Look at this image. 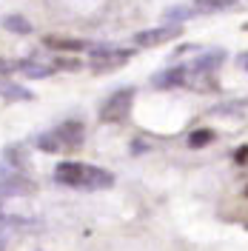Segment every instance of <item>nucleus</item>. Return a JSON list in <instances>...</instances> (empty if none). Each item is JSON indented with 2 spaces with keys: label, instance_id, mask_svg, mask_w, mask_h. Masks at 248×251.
<instances>
[{
  "label": "nucleus",
  "instance_id": "1",
  "mask_svg": "<svg viewBox=\"0 0 248 251\" xmlns=\"http://www.w3.org/2000/svg\"><path fill=\"white\" fill-rule=\"evenodd\" d=\"M54 177L63 186H74V188H111L114 186V174L106 169H97V166H86V163H74V160H66L54 169Z\"/></svg>",
  "mask_w": 248,
  "mask_h": 251
},
{
  "label": "nucleus",
  "instance_id": "2",
  "mask_svg": "<svg viewBox=\"0 0 248 251\" xmlns=\"http://www.w3.org/2000/svg\"><path fill=\"white\" fill-rule=\"evenodd\" d=\"M131 103H134V89H120V92H114L103 103V109H100V120L103 123H123L125 117H128V111H131Z\"/></svg>",
  "mask_w": 248,
  "mask_h": 251
},
{
  "label": "nucleus",
  "instance_id": "3",
  "mask_svg": "<svg viewBox=\"0 0 248 251\" xmlns=\"http://www.w3.org/2000/svg\"><path fill=\"white\" fill-rule=\"evenodd\" d=\"M131 57V51L128 49H92V72H111V69H117V66H123L125 60Z\"/></svg>",
  "mask_w": 248,
  "mask_h": 251
},
{
  "label": "nucleus",
  "instance_id": "4",
  "mask_svg": "<svg viewBox=\"0 0 248 251\" xmlns=\"http://www.w3.org/2000/svg\"><path fill=\"white\" fill-rule=\"evenodd\" d=\"M26 191H31L29 180L12 163H0V194H26Z\"/></svg>",
  "mask_w": 248,
  "mask_h": 251
},
{
  "label": "nucleus",
  "instance_id": "5",
  "mask_svg": "<svg viewBox=\"0 0 248 251\" xmlns=\"http://www.w3.org/2000/svg\"><path fill=\"white\" fill-rule=\"evenodd\" d=\"M51 134H54V140L60 146V151L63 149H77L80 143H83V123H77V120L63 123L60 128H54Z\"/></svg>",
  "mask_w": 248,
  "mask_h": 251
},
{
  "label": "nucleus",
  "instance_id": "6",
  "mask_svg": "<svg viewBox=\"0 0 248 251\" xmlns=\"http://www.w3.org/2000/svg\"><path fill=\"white\" fill-rule=\"evenodd\" d=\"M174 37H180V26H160V29H149V31H140L137 37V46H160V43H166V40H174Z\"/></svg>",
  "mask_w": 248,
  "mask_h": 251
},
{
  "label": "nucleus",
  "instance_id": "7",
  "mask_svg": "<svg viewBox=\"0 0 248 251\" xmlns=\"http://www.w3.org/2000/svg\"><path fill=\"white\" fill-rule=\"evenodd\" d=\"M186 66H171L166 72H157L154 77H151V86L154 89H174V86H186Z\"/></svg>",
  "mask_w": 248,
  "mask_h": 251
},
{
  "label": "nucleus",
  "instance_id": "8",
  "mask_svg": "<svg viewBox=\"0 0 248 251\" xmlns=\"http://www.w3.org/2000/svg\"><path fill=\"white\" fill-rule=\"evenodd\" d=\"M15 69L26 77H49V72H51L46 63H37V60H20L15 63Z\"/></svg>",
  "mask_w": 248,
  "mask_h": 251
},
{
  "label": "nucleus",
  "instance_id": "9",
  "mask_svg": "<svg viewBox=\"0 0 248 251\" xmlns=\"http://www.w3.org/2000/svg\"><path fill=\"white\" fill-rule=\"evenodd\" d=\"M49 49H57V51H80V49H89L86 40H72V37H46Z\"/></svg>",
  "mask_w": 248,
  "mask_h": 251
},
{
  "label": "nucleus",
  "instance_id": "10",
  "mask_svg": "<svg viewBox=\"0 0 248 251\" xmlns=\"http://www.w3.org/2000/svg\"><path fill=\"white\" fill-rule=\"evenodd\" d=\"M243 0H194L197 12H225L231 6H240Z\"/></svg>",
  "mask_w": 248,
  "mask_h": 251
},
{
  "label": "nucleus",
  "instance_id": "11",
  "mask_svg": "<svg viewBox=\"0 0 248 251\" xmlns=\"http://www.w3.org/2000/svg\"><path fill=\"white\" fill-rule=\"evenodd\" d=\"M0 94H3L6 100H31L29 89H20V86L9 83V80H0Z\"/></svg>",
  "mask_w": 248,
  "mask_h": 251
},
{
  "label": "nucleus",
  "instance_id": "12",
  "mask_svg": "<svg viewBox=\"0 0 248 251\" xmlns=\"http://www.w3.org/2000/svg\"><path fill=\"white\" fill-rule=\"evenodd\" d=\"M3 26H6L9 31H15V34H29L31 31V23L26 20V17H20V15L3 17Z\"/></svg>",
  "mask_w": 248,
  "mask_h": 251
},
{
  "label": "nucleus",
  "instance_id": "13",
  "mask_svg": "<svg viewBox=\"0 0 248 251\" xmlns=\"http://www.w3.org/2000/svg\"><path fill=\"white\" fill-rule=\"evenodd\" d=\"M214 140V131H208V128H200V131H194L191 137H188V146L191 149H200V146H205V143Z\"/></svg>",
  "mask_w": 248,
  "mask_h": 251
},
{
  "label": "nucleus",
  "instance_id": "14",
  "mask_svg": "<svg viewBox=\"0 0 248 251\" xmlns=\"http://www.w3.org/2000/svg\"><path fill=\"white\" fill-rule=\"evenodd\" d=\"M188 15H191L188 9H183V6H177V9H169L163 20H166V23H171V26H180V23H183V20H186Z\"/></svg>",
  "mask_w": 248,
  "mask_h": 251
},
{
  "label": "nucleus",
  "instance_id": "15",
  "mask_svg": "<svg viewBox=\"0 0 248 251\" xmlns=\"http://www.w3.org/2000/svg\"><path fill=\"white\" fill-rule=\"evenodd\" d=\"M57 66H60V69H72V72H77L80 69L77 60H57Z\"/></svg>",
  "mask_w": 248,
  "mask_h": 251
},
{
  "label": "nucleus",
  "instance_id": "16",
  "mask_svg": "<svg viewBox=\"0 0 248 251\" xmlns=\"http://www.w3.org/2000/svg\"><path fill=\"white\" fill-rule=\"evenodd\" d=\"M237 60H240V66H243V69H246V72H248V51H243V54H240Z\"/></svg>",
  "mask_w": 248,
  "mask_h": 251
},
{
  "label": "nucleus",
  "instance_id": "17",
  "mask_svg": "<svg viewBox=\"0 0 248 251\" xmlns=\"http://www.w3.org/2000/svg\"><path fill=\"white\" fill-rule=\"evenodd\" d=\"M237 160H240V163H243V160H248V149H240V151H237Z\"/></svg>",
  "mask_w": 248,
  "mask_h": 251
},
{
  "label": "nucleus",
  "instance_id": "18",
  "mask_svg": "<svg viewBox=\"0 0 248 251\" xmlns=\"http://www.w3.org/2000/svg\"><path fill=\"white\" fill-rule=\"evenodd\" d=\"M246 31H248V23H246Z\"/></svg>",
  "mask_w": 248,
  "mask_h": 251
}]
</instances>
